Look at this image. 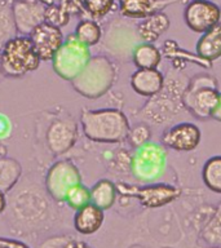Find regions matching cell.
<instances>
[{
    "mask_svg": "<svg viewBox=\"0 0 221 248\" xmlns=\"http://www.w3.org/2000/svg\"><path fill=\"white\" fill-rule=\"evenodd\" d=\"M151 135L153 133H151L150 127L147 124L137 123L129 128L127 140L133 149H139V147L146 145L147 142H150Z\"/></svg>",
    "mask_w": 221,
    "mask_h": 248,
    "instance_id": "31",
    "label": "cell"
},
{
    "mask_svg": "<svg viewBox=\"0 0 221 248\" xmlns=\"http://www.w3.org/2000/svg\"><path fill=\"white\" fill-rule=\"evenodd\" d=\"M71 235H54L50 236L48 239H46L40 244L39 248H63L67 242L71 239Z\"/></svg>",
    "mask_w": 221,
    "mask_h": 248,
    "instance_id": "33",
    "label": "cell"
},
{
    "mask_svg": "<svg viewBox=\"0 0 221 248\" xmlns=\"http://www.w3.org/2000/svg\"><path fill=\"white\" fill-rule=\"evenodd\" d=\"M102 27L100 23L97 22L96 19L85 18L81 19L80 22L78 23L75 27V32L74 36L88 48L100 44L101 39H102Z\"/></svg>",
    "mask_w": 221,
    "mask_h": 248,
    "instance_id": "25",
    "label": "cell"
},
{
    "mask_svg": "<svg viewBox=\"0 0 221 248\" xmlns=\"http://www.w3.org/2000/svg\"><path fill=\"white\" fill-rule=\"evenodd\" d=\"M171 26L170 17L164 12H158L136 25L139 38L143 43H155Z\"/></svg>",
    "mask_w": 221,
    "mask_h": 248,
    "instance_id": "19",
    "label": "cell"
},
{
    "mask_svg": "<svg viewBox=\"0 0 221 248\" xmlns=\"http://www.w3.org/2000/svg\"><path fill=\"white\" fill-rule=\"evenodd\" d=\"M65 203L70 208L75 209V211L87 205L88 203H91V187L85 186L81 182L79 185L74 186L66 195Z\"/></svg>",
    "mask_w": 221,
    "mask_h": 248,
    "instance_id": "30",
    "label": "cell"
},
{
    "mask_svg": "<svg viewBox=\"0 0 221 248\" xmlns=\"http://www.w3.org/2000/svg\"><path fill=\"white\" fill-rule=\"evenodd\" d=\"M4 155H7V147L4 146L3 142L0 141V156H4Z\"/></svg>",
    "mask_w": 221,
    "mask_h": 248,
    "instance_id": "39",
    "label": "cell"
},
{
    "mask_svg": "<svg viewBox=\"0 0 221 248\" xmlns=\"http://www.w3.org/2000/svg\"><path fill=\"white\" fill-rule=\"evenodd\" d=\"M199 238L205 247L221 248V203L216 207L208 222L203 226Z\"/></svg>",
    "mask_w": 221,
    "mask_h": 248,
    "instance_id": "26",
    "label": "cell"
},
{
    "mask_svg": "<svg viewBox=\"0 0 221 248\" xmlns=\"http://www.w3.org/2000/svg\"><path fill=\"white\" fill-rule=\"evenodd\" d=\"M131 87L140 96L151 98L164 88V75L158 69H137L132 74Z\"/></svg>",
    "mask_w": 221,
    "mask_h": 248,
    "instance_id": "17",
    "label": "cell"
},
{
    "mask_svg": "<svg viewBox=\"0 0 221 248\" xmlns=\"http://www.w3.org/2000/svg\"><path fill=\"white\" fill-rule=\"evenodd\" d=\"M22 176V166L16 159L0 156V190L8 194L15 189Z\"/></svg>",
    "mask_w": 221,
    "mask_h": 248,
    "instance_id": "24",
    "label": "cell"
},
{
    "mask_svg": "<svg viewBox=\"0 0 221 248\" xmlns=\"http://www.w3.org/2000/svg\"><path fill=\"white\" fill-rule=\"evenodd\" d=\"M5 222L13 234L39 235L49 232L60 220L57 203L35 182H26L9 191Z\"/></svg>",
    "mask_w": 221,
    "mask_h": 248,
    "instance_id": "1",
    "label": "cell"
},
{
    "mask_svg": "<svg viewBox=\"0 0 221 248\" xmlns=\"http://www.w3.org/2000/svg\"><path fill=\"white\" fill-rule=\"evenodd\" d=\"M182 0H119V12L128 19H143Z\"/></svg>",
    "mask_w": 221,
    "mask_h": 248,
    "instance_id": "16",
    "label": "cell"
},
{
    "mask_svg": "<svg viewBox=\"0 0 221 248\" xmlns=\"http://www.w3.org/2000/svg\"><path fill=\"white\" fill-rule=\"evenodd\" d=\"M202 181L212 193L221 194V155L205 160L202 168Z\"/></svg>",
    "mask_w": 221,
    "mask_h": 248,
    "instance_id": "27",
    "label": "cell"
},
{
    "mask_svg": "<svg viewBox=\"0 0 221 248\" xmlns=\"http://www.w3.org/2000/svg\"><path fill=\"white\" fill-rule=\"evenodd\" d=\"M0 248H31L30 246L22 240L15 239V238H5L0 236Z\"/></svg>",
    "mask_w": 221,
    "mask_h": 248,
    "instance_id": "34",
    "label": "cell"
},
{
    "mask_svg": "<svg viewBox=\"0 0 221 248\" xmlns=\"http://www.w3.org/2000/svg\"><path fill=\"white\" fill-rule=\"evenodd\" d=\"M220 12H221V7H220ZM220 22H221V18H220Z\"/></svg>",
    "mask_w": 221,
    "mask_h": 248,
    "instance_id": "41",
    "label": "cell"
},
{
    "mask_svg": "<svg viewBox=\"0 0 221 248\" xmlns=\"http://www.w3.org/2000/svg\"><path fill=\"white\" fill-rule=\"evenodd\" d=\"M4 79V75H3V73H1V69H0V81L3 80Z\"/></svg>",
    "mask_w": 221,
    "mask_h": 248,
    "instance_id": "40",
    "label": "cell"
},
{
    "mask_svg": "<svg viewBox=\"0 0 221 248\" xmlns=\"http://www.w3.org/2000/svg\"><path fill=\"white\" fill-rule=\"evenodd\" d=\"M16 35L18 32L13 18L12 0H0V50Z\"/></svg>",
    "mask_w": 221,
    "mask_h": 248,
    "instance_id": "28",
    "label": "cell"
},
{
    "mask_svg": "<svg viewBox=\"0 0 221 248\" xmlns=\"http://www.w3.org/2000/svg\"><path fill=\"white\" fill-rule=\"evenodd\" d=\"M118 193L124 197L136 198L143 208L157 209L174 202L181 191L171 184H149L145 186H133L120 182L116 185Z\"/></svg>",
    "mask_w": 221,
    "mask_h": 248,
    "instance_id": "10",
    "label": "cell"
},
{
    "mask_svg": "<svg viewBox=\"0 0 221 248\" xmlns=\"http://www.w3.org/2000/svg\"><path fill=\"white\" fill-rule=\"evenodd\" d=\"M12 11L18 35H29L46 22L47 5L42 0H12Z\"/></svg>",
    "mask_w": 221,
    "mask_h": 248,
    "instance_id": "13",
    "label": "cell"
},
{
    "mask_svg": "<svg viewBox=\"0 0 221 248\" xmlns=\"http://www.w3.org/2000/svg\"><path fill=\"white\" fill-rule=\"evenodd\" d=\"M80 125L85 137L98 143L122 142L131 128L126 114L114 108L85 110L80 115Z\"/></svg>",
    "mask_w": 221,
    "mask_h": 248,
    "instance_id": "2",
    "label": "cell"
},
{
    "mask_svg": "<svg viewBox=\"0 0 221 248\" xmlns=\"http://www.w3.org/2000/svg\"><path fill=\"white\" fill-rule=\"evenodd\" d=\"M220 7L212 0H191L184 9V22L190 30L203 34L220 23Z\"/></svg>",
    "mask_w": 221,
    "mask_h": 248,
    "instance_id": "11",
    "label": "cell"
},
{
    "mask_svg": "<svg viewBox=\"0 0 221 248\" xmlns=\"http://www.w3.org/2000/svg\"><path fill=\"white\" fill-rule=\"evenodd\" d=\"M80 182L81 174L77 164L70 159H61L49 167L44 180V187L56 203H65L67 193Z\"/></svg>",
    "mask_w": 221,
    "mask_h": 248,
    "instance_id": "9",
    "label": "cell"
},
{
    "mask_svg": "<svg viewBox=\"0 0 221 248\" xmlns=\"http://www.w3.org/2000/svg\"><path fill=\"white\" fill-rule=\"evenodd\" d=\"M118 198L116 184L109 178H101L91 187V203L102 211H108L115 204Z\"/></svg>",
    "mask_w": 221,
    "mask_h": 248,
    "instance_id": "21",
    "label": "cell"
},
{
    "mask_svg": "<svg viewBox=\"0 0 221 248\" xmlns=\"http://www.w3.org/2000/svg\"><path fill=\"white\" fill-rule=\"evenodd\" d=\"M46 21L54 25V26L61 27L67 23L69 17H67V13L62 9V7L58 8L56 5H49V7H47Z\"/></svg>",
    "mask_w": 221,
    "mask_h": 248,
    "instance_id": "32",
    "label": "cell"
},
{
    "mask_svg": "<svg viewBox=\"0 0 221 248\" xmlns=\"http://www.w3.org/2000/svg\"><path fill=\"white\" fill-rule=\"evenodd\" d=\"M162 54L164 57H167L168 60L174 62V66L178 65V63H186V62H193L195 65L202 66V67H205V69H209L211 67V63L212 62H208L203 60L202 57H199L198 54H193L188 52V50L182 49L180 48L177 43L174 42V40H166L164 44L162 46Z\"/></svg>",
    "mask_w": 221,
    "mask_h": 248,
    "instance_id": "23",
    "label": "cell"
},
{
    "mask_svg": "<svg viewBox=\"0 0 221 248\" xmlns=\"http://www.w3.org/2000/svg\"><path fill=\"white\" fill-rule=\"evenodd\" d=\"M29 36L42 61H52L54 54L65 42V35L61 27L54 26L47 21L39 25Z\"/></svg>",
    "mask_w": 221,
    "mask_h": 248,
    "instance_id": "15",
    "label": "cell"
},
{
    "mask_svg": "<svg viewBox=\"0 0 221 248\" xmlns=\"http://www.w3.org/2000/svg\"><path fill=\"white\" fill-rule=\"evenodd\" d=\"M40 57L27 35H16L0 50V69L4 78H22L40 66Z\"/></svg>",
    "mask_w": 221,
    "mask_h": 248,
    "instance_id": "4",
    "label": "cell"
},
{
    "mask_svg": "<svg viewBox=\"0 0 221 248\" xmlns=\"http://www.w3.org/2000/svg\"><path fill=\"white\" fill-rule=\"evenodd\" d=\"M167 167V149L162 143L147 142L135 149L131 158V172L141 182H154L163 176Z\"/></svg>",
    "mask_w": 221,
    "mask_h": 248,
    "instance_id": "6",
    "label": "cell"
},
{
    "mask_svg": "<svg viewBox=\"0 0 221 248\" xmlns=\"http://www.w3.org/2000/svg\"><path fill=\"white\" fill-rule=\"evenodd\" d=\"M12 132L11 119L4 114H0V141L8 139Z\"/></svg>",
    "mask_w": 221,
    "mask_h": 248,
    "instance_id": "35",
    "label": "cell"
},
{
    "mask_svg": "<svg viewBox=\"0 0 221 248\" xmlns=\"http://www.w3.org/2000/svg\"><path fill=\"white\" fill-rule=\"evenodd\" d=\"M63 248H93L92 246H89L87 242H83V240L75 239V238H71V239L67 242V243L63 246Z\"/></svg>",
    "mask_w": 221,
    "mask_h": 248,
    "instance_id": "36",
    "label": "cell"
},
{
    "mask_svg": "<svg viewBox=\"0 0 221 248\" xmlns=\"http://www.w3.org/2000/svg\"><path fill=\"white\" fill-rule=\"evenodd\" d=\"M115 3L116 0H81L83 9L92 17V19L105 18L109 13H111Z\"/></svg>",
    "mask_w": 221,
    "mask_h": 248,
    "instance_id": "29",
    "label": "cell"
},
{
    "mask_svg": "<svg viewBox=\"0 0 221 248\" xmlns=\"http://www.w3.org/2000/svg\"><path fill=\"white\" fill-rule=\"evenodd\" d=\"M162 58V52L154 43L141 42L132 52L131 60L137 69H158Z\"/></svg>",
    "mask_w": 221,
    "mask_h": 248,
    "instance_id": "22",
    "label": "cell"
},
{
    "mask_svg": "<svg viewBox=\"0 0 221 248\" xmlns=\"http://www.w3.org/2000/svg\"><path fill=\"white\" fill-rule=\"evenodd\" d=\"M219 96L216 79L209 74H197L182 92L181 104L195 119L207 120L212 116Z\"/></svg>",
    "mask_w": 221,
    "mask_h": 248,
    "instance_id": "5",
    "label": "cell"
},
{
    "mask_svg": "<svg viewBox=\"0 0 221 248\" xmlns=\"http://www.w3.org/2000/svg\"><path fill=\"white\" fill-rule=\"evenodd\" d=\"M211 119H215V120H217V122H221V92H220V96H219V102H217L216 108H215V110H213Z\"/></svg>",
    "mask_w": 221,
    "mask_h": 248,
    "instance_id": "37",
    "label": "cell"
},
{
    "mask_svg": "<svg viewBox=\"0 0 221 248\" xmlns=\"http://www.w3.org/2000/svg\"><path fill=\"white\" fill-rule=\"evenodd\" d=\"M118 69L106 54H96L89 58L84 69L71 80L75 92L88 100L105 96L115 84Z\"/></svg>",
    "mask_w": 221,
    "mask_h": 248,
    "instance_id": "3",
    "label": "cell"
},
{
    "mask_svg": "<svg viewBox=\"0 0 221 248\" xmlns=\"http://www.w3.org/2000/svg\"><path fill=\"white\" fill-rule=\"evenodd\" d=\"M102 48L110 53V56L120 60L132 58V52L137 44L141 43L136 30L124 19H112L109 23L105 32H102ZM100 42V43H101Z\"/></svg>",
    "mask_w": 221,
    "mask_h": 248,
    "instance_id": "8",
    "label": "cell"
},
{
    "mask_svg": "<svg viewBox=\"0 0 221 248\" xmlns=\"http://www.w3.org/2000/svg\"><path fill=\"white\" fill-rule=\"evenodd\" d=\"M195 50L199 57L208 62L221 58V22L213 26L211 30L201 34Z\"/></svg>",
    "mask_w": 221,
    "mask_h": 248,
    "instance_id": "20",
    "label": "cell"
},
{
    "mask_svg": "<svg viewBox=\"0 0 221 248\" xmlns=\"http://www.w3.org/2000/svg\"><path fill=\"white\" fill-rule=\"evenodd\" d=\"M7 209V195L0 190V215H3Z\"/></svg>",
    "mask_w": 221,
    "mask_h": 248,
    "instance_id": "38",
    "label": "cell"
},
{
    "mask_svg": "<svg viewBox=\"0 0 221 248\" xmlns=\"http://www.w3.org/2000/svg\"><path fill=\"white\" fill-rule=\"evenodd\" d=\"M202 132L197 124L182 122L164 129L160 143L166 149L180 153L193 151L201 143Z\"/></svg>",
    "mask_w": 221,
    "mask_h": 248,
    "instance_id": "14",
    "label": "cell"
},
{
    "mask_svg": "<svg viewBox=\"0 0 221 248\" xmlns=\"http://www.w3.org/2000/svg\"><path fill=\"white\" fill-rule=\"evenodd\" d=\"M105 211L98 208L93 203H88L84 207L77 209L73 218L75 232L81 235L96 234L105 222Z\"/></svg>",
    "mask_w": 221,
    "mask_h": 248,
    "instance_id": "18",
    "label": "cell"
},
{
    "mask_svg": "<svg viewBox=\"0 0 221 248\" xmlns=\"http://www.w3.org/2000/svg\"><path fill=\"white\" fill-rule=\"evenodd\" d=\"M91 57V48L81 44L74 34H71L65 38L61 48L52 58V67L61 79L71 81L84 69Z\"/></svg>",
    "mask_w": 221,
    "mask_h": 248,
    "instance_id": "7",
    "label": "cell"
},
{
    "mask_svg": "<svg viewBox=\"0 0 221 248\" xmlns=\"http://www.w3.org/2000/svg\"><path fill=\"white\" fill-rule=\"evenodd\" d=\"M47 145L52 154L62 155L71 150L78 140V124L71 116H57L47 129Z\"/></svg>",
    "mask_w": 221,
    "mask_h": 248,
    "instance_id": "12",
    "label": "cell"
}]
</instances>
